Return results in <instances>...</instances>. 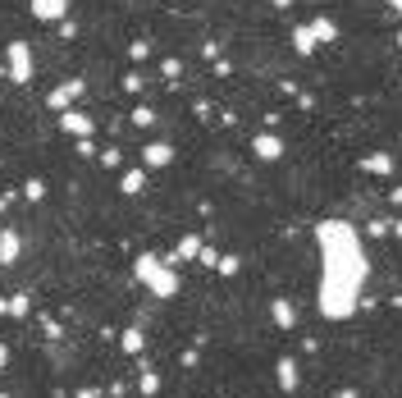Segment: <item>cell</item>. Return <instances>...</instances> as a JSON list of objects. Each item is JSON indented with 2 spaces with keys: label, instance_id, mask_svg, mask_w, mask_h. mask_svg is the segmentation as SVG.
Returning a JSON list of instances; mask_svg holds the SVG:
<instances>
[{
  "label": "cell",
  "instance_id": "11",
  "mask_svg": "<svg viewBox=\"0 0 402 398\" xmlns=\"http://www.w3.org/2000/svg\"><path fill=\"white\" fill-rule=\"evenodd\" d=\"M5 362H10V353H5V343H0V371H5Z\"/></svg>",
  "mask_w": 402,
  "mask_h": 398
},
{
  "label": "cell",
  "instance_id": "4",
  "mask_svg": "<svg viewBox=\"0 0 402 398\" xmlns=\"http://www.w3.org/2000/svg\"><path fill=\"white\" fill-rule=\"evenodd\" d=\"M137 394H146V398H156V394H160V380H156V371H142V385H137Z\"/></svg>",
  "mask_w": 402,
  "mask_h": 398
},
{
  "label": "cell",
  "instance_id": "9",
  "mask_svg": "<svg viewBox=\"0 0 402 398\" xmlns=\"http://www.w3.org/2000/svg\"><path fill=\"white\" fill-rule=\"evenodd\" d=\"M124 353H142V334H137V330L124 334Z\"/></svg>",
  "mask_w": 402,
  "mask_h": 398
},
{
  "label": "cell",
  "instance_id": "8",
  "mask_svg": "<svg viewBox=\"0 0 402 398\" xmlns=\"http://www.w3.org/2000/svg\"><path fill=\"white\" fill-rule=\"evenodd\" d=\"M274 321H279L283 330H288V325H293L297 316H293V307H288V302H279V307H274Z\"/></svg>",
  "mask_w": 402,
  "mask_h": 398
},
{
  "label": "cell",
  "instance_id": "5",
  "mask_svg": "<svg viewBox=\"0 0 402 398\" xmlns=\"http://www.w3.org/2000/svg\"><path fill=\"white\" fill-rule=\"evenodd\" d=\"M14 256H19V238L5 233V238H0V261H14Z\"/></svg>",
  "mask_w": 402,
  "mask_h": 398
},
{
  "label": "cell",
  "instance_id": "12",
  "mask_svg": "<svg viewBox=\"0 0 402 398\" xmlns=\"http://www.w3.org/2000/svg\"><path fill=\"white\" fill-rule=\"evenodd\" d=\"M78 398H97V389H78Z\"/></svg>",
  "mask_w": 402,
  "mask_h": 398
},
{
  "label": "cell",
  "instance_id": "7",
  "mask_svg": "<svg viewBox=\"0 0 402 398\" xmlns=\"http://www.w3.org/2000/svg\"><path fill=\"white\" fill-rule=\"evenodd\" d=\"M37 14L51 19V14H65V0H37Z\"/></svg>",
  "mask_w": 402,
  "mask_h": 398
},
{
  "label": "cell",
  "instance_id": "1",
  "mask_svg": "<svg viewBox=\"0 0 402 398\" xmlns=\"http://www.w3.org/2000/svg\"><path fill=\"white\" fill-rule=\"evenodd\" d=\"M320 247H325V288H320V307L343 321L357 302L361 275H366V256L357 247V233L348 224H325L320 229Z\"/></svg>",
  "mask_w": 402,
  "mask_h": 398
},
{
  "label": "cell",
  "instance_id": "13",
  "mask_svg": "<svg viewBox=\"0 0 402 398\" xmlns=\"http://www.w3.org/2000/svg\"><path fill=\"white\" fill-rule=\"evenodd\" d=\"M338 398H361V394H357V389H343V394H338Z\"/></svg>",
  "mask_w": 402,
  "mask_h": 398
},
{
  "label": "cell",
  "instance_id": "6",
  "mask_svg": "<svg viewBox=\"0 0 402 398\" xmlns=\"http://www.w3.org/2000/svg\"><path fill=\"white\" fill-rule=\"evenodd\" d=\"M10 60H14V74H19V78H28V51H23V46H14V51H10Z\"/></svg>",
  "mask_w": 402,
  "mask_h": 398
},
{
  "label": "cell",
  "instance_id": "2",
  "mask_svg": "<svg viewBox=\"0 0 402 398\" xmlns=\"http://www.w3.org/2000/svg\"><path fill=\"white\" fill-rule=\"evenodd\" d=\"M137 275L146 279V288H151V293H160V298H169V293L178 288V279H174V275H165V270H156L151 256H142V261H137Z\"/></svg>",
  "mask_w": 402,
  "mask_h": 398
},
{
  "label": "cell",
  "instance_id": "10",
  "mask_svg": "<svg viewBox=\"0 0 402 398\" xmlns=\"http://www.w3.org/2000/svg\"><path fill=\"white\" fill-rule=\"evenodd\" d=\"M256 151H261V156H279V142H274V138H261V142H256Z\"/></svg>",
  "mask_w": 402,
  "mask_h": 398
},
{
  "label": "cell",
  "instance_id": "3",
  "mask_svg": "<svg viewBox=\"0 0 402 398\" xmlns=\"http://www.w3.org/2000/svg\"><path fill=\"white\" fill-rule=\"evenodd\" d=\"M279 389H283V394H293V389H297V362H293V357H279Z\"/></svg>",
  "mask_w": 402,
  "mask_h": 398
}]
</instances>
